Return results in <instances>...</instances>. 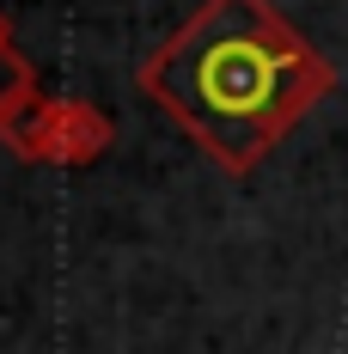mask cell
Listing matches in <instances>:
<instances>
[{"mask_svg": "<svg viewBox=\"0 0 348 354\" xmlns=\"http://www.w3.org/2000/svg\"><path fill=\"white\" fill-rule=\"evenodd\" d=\"M31 92H37L31 62H25V55H19V49L6 43V49H0V129H6V116H12V110L25 104Z\"/></svg>", "mask_w": 348, "mask_h": 354, "instance_id": "3", "label": "cell"}, {"mask_svg": "<svg viewBox=\"0 0 348 354\" xmlns=\"http://www.w3.org/2000/svg\"><path fill=\"white\" fill-rule=\"evenodd\" d=\"M330 86V62L269 0H202L140 68V92L232 177L257 171Z\"/></svg>", "mask_w": 348, "mask_h": 354, "instance_id": "1", "label": "cell"}, {"mask_svg": "<svg viewBox=\"0 0 348 354\" xmlns=\"http://www.w3.org/2000/svg\"><path fill=\"white\" fill-rule=\"evenodd\" d=\"M6 43H12V31H6V12H0V49H6Z\"/></svg>", "mask_w": 348, "mask_h": 354, "instance_id": "4", "label": "cell"}, {"mask_svg": "<svg viewBox=\"0 0 348 354\" xmlns=\"http://www.w3.org/2000/svg\"><path fill=\"white\" fill-rule=\"evenodd\" d=\"M110 135L116 129H110V116L98 104H86V98H43V92H31L0 129V141L19 159H55V165L98 159L110 147Z\"/></svg>", "mask_w": 348, "mask_h": 354, "instance_id": "2", "label": "cell"}]
</instances>
